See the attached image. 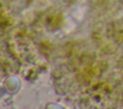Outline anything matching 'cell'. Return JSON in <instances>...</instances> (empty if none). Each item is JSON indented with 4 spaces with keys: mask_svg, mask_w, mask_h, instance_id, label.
<instances>
[]
</instances>
